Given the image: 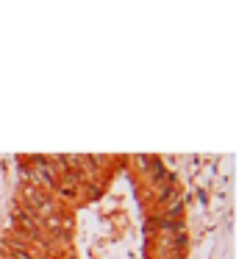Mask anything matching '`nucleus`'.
Returning <instances> with one entry per match:
<instances>
[]
</instances>
